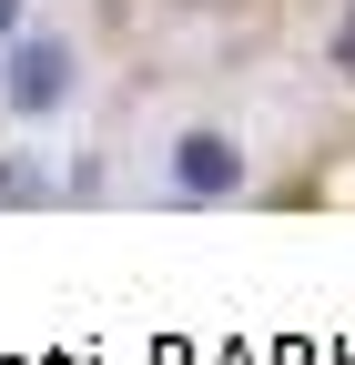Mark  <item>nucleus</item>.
<instances>
[{
  "label": "nucleus",
  "instance_id": "2",
  "mask_svg": "<svg viewBox=\"0 0 355 365\" xmlns=\"http://www.w3.org/2000/svg\"><path fill=\"white\" fill-rule=\"evenodd\" d=\"M163 193L173 203H244L254 193V153L234 143L224 122H183L163 143Z\"/></svg>",
  "mask_w": 355,
  "mask_h": 365
},
{
  "label": "nucleus",
  "instance_id": "5",
  "mask_svg": "<svg viewBox=\"0 0 355 365\" xmlns=\"http://www.w3.org/2000/svg\"><path fill=\"white\" fill-rule=\"evenodd\" d=\"M21 31H31V0H0V51H11Z\"/></svg>",
  "mask_w": 355,
  "mask_h": 365
},
{
  "label": "nucleus",
  "instance_id": "4",
  "mask_svg": "<svg viewBox=\"0 0 355 365\" xmlns=\"http://www.w3.org/2000/svg\"><path fill=\"white\" fill-rule=\"evenodd\" d=\"M325 61L355 81V0H345V11H335V31H325Z\"/></svg>",
  "mask_w": 355,
  "mask_h": 365
},
{
  "label": "nucleus",
  "instance_id": "1",
  "mask_svg": "<svg viewBox=\"0 0 355 365\" xmlns=\"http://www.w3.org/2000/svg\"><path fill=\"white\" fill-rule=\"evenodd\" d=\"M61 112H81V41L31 21L0 51V122H61Z\"/></svg>",
  "mask_w": 355,
  "mask_h": 365
},
{
  "label": "nucleus",
  "instance_id": "3",
  "mask_svg": "<svg viewBox=\"0 0 355 365\" xmlns=\"http://www.w3.org/2000/svg\"><path fill=\"white\" fill-rule=\"evenodd\" d=\"M41 203H61V182L41 173L31 153H0V213H41Z\"/></svg>",
  "mask_w": 355,
  "mask_h": 365
}]
</instances>
